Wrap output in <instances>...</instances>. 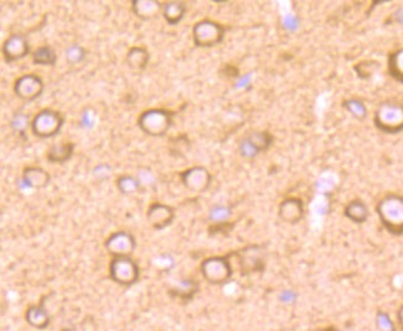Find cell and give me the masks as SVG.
Listing matches in <instances>:
<instances>
[{
    "instance_id": "obj_1",
    "label": "cell",
    "mask_w": 403,
    "mask_h": 331,
    "mask_svg": "<svg viewBox=\"0 0 403 331\" xmlns=\"http://www.w3.org/2000/svg\"><path fill=\"white\" fill-rule=\"evenodd\" d=\"M175 114L162 108H153L140 114L137 126L148 137H162L173 128Z\"/></svg>"
},
{
    "instance_id": "obj_2",
    "label": "cell",
    "mask_w": 403,
    "mask_h": 331,
    "mask_svg": "<svg viewBox=\"0 0 403 331\" xmlns=\"http://www.w3.org/2000/svg\"><path fill=\"white\" fill-rule=\"evenodd\" d=\"M377 214L386 230L395 235L403 234V198L387 195L377 205Z\"/></svg>"
},
{
    "instance_id": "obj_3",
    "label": "cell",
    "mask_w": 403,
    "mask_h": 331,
    "mask_svg": "<svg viewBox=\"0 0 403 331\" xmlns=\"http://www.w3.org/2000/svg\"><path fill=\"white\" fill-rule=\"evenodd\" d=\"M65 115L54 109H42L31 120V132L40 139L57 137L65 125Z\"/></svg>"
},
{
    "instance_id": "obj_4",
    "label": "cell",
    "mask_w": 403,
    "mask_h": 331,
    "mask_svg": "<svg viewBox=\"0 0 403 331\" xmlns=\"http://www.w3.org/2000/svg\"><path fill=\"white\" fill-rule=\"evenodd\" d=\"M233 254L234 252L226 256H212L202 262V276L208 283L223 285L230 281L234 273L230 262Z\"/></svg>"
},
{
    "instance_id": "obj_5",
    "label": "cell",
    "mask_w": 403,
    "mask_h": 331,
    "mask_svg": "<svg viewBox=\"0 0 403 331\" xmlns=\"http://www.w3.org/2000/svg\"><path fill=\"white\" fill-rule=\"evenodd\" d=\"M109 277L121 287H132L140 279V267L131 256L113 257L109 265Z\"/></svg>"
},
{
    "instance_id": "obj_6",
    "label": "cell",
    "mask_w": 403,
    "mask_h": 331,
    "mask_svg": "<svg viewBox=\"0 0 403 331\" xmlns=\"http://www.w3.org/2000/svg\"><path fill=\"white\" fill-rule=\"evenodd\" d=\"M226 28L213 20H202L193 26V41L197 48H214L224 40Z\"/></svg>"
},
{
    "instance_id": "obj_7",
    "label": "cell",
    "mask_w": 403,
    "mask_h": 331,
    "mask_svg": "<svg viewBox=\"0 0 403 331\" xmlns=\"http://www.w3.org/2000/svg\"><path fill=\"white\" fill-rule=\"evenodd\" d=\"M45 90V83L35 73H28L19 77L14 83V93L21 101H34L41 97Z\"/></svg>"
},
{
    "instance_id": "obj_8",
    "label": "cell",
    "mask_w": 403,
    "mask_h": 331,
    "mask_svg": "<svg viewBox=\"0 0 403 331\" xmlns=\"http://www.w3.org/2000/svg\"><path fill=\"white\" fill-rule=\"evenodd\" d=\"M104 248L113 257L131 256L137 248V239L129 231H115L108 237Z\"/></svg>"
},
{
    "instance_id": "obj_9",
    "label": "cell",
    "mask_w": 403,
    "mask_h": 331,
    "mask_svg": "<svg viewBox=\"0 0 403 331\" xmlns=\"http://www.w3.org/2000/svg\"><path fill=\"white\" fill-rule=\"evenodd\" d=\"M375 121L377 126L387 132H397L403 128V107L386 104L380 108Z\"/></svg>"
},
{
    "instance_id": "obj_10",
    "label": "cell",
    "mask_w": 403,
    "mask_h": 331,
    "mask_svg": "<svg viewBox=\"0 0 403 331\" xmlns=\"http://www.w3.org/2000/svg\"><path fill=\"white\" fill-rule=\"evenodd\" d=\"M181 179L184 187L193 193H203L210 187L212 174L207 168L196 166L181 173Z\"/></svg>"
},
{
    "instance_id": "obj_11",
    "label": "cell",
    "mask_w": 403,
    "mask_h": 331,
    "mask_svg": "<svg viewBox=\"0 0 403 331\" xmlns=\"http://www.w3.org/2000/svg\"><path fill=\"white\" fill-rule=\"evenodd\" d=\"M176 218V212L171 205L164 204L160 201H155L146 212V220L151 228L155 230H165L170 225L173 224Z\"/></svg>"
},
{
    "instance_id": "obj_12",
    "label": "cell",
    "mask_w": 403,
    "mask_h": 331,
    "mask_svg": "<svg viewBox=\"0 0 403 331\" xmlns=\"http://www.w3.org/2000/svg\"><path fill=\"white\" fill-rule=\"evenodd\" d=\"M3 59L6 63H14L30 54V45L26 36L12 34L6 39L1 48Z\"/></svg>"
},
{
    "instance_id": "obj_13",
    "label": "cell",
    "mask_w": 403,
    "mask_h": 331,
    "mask_svg": "<svg viewBox=\"0 0 403 331\" xmlns=\"http://www.w3.org/2000/svg\"><path fill=\"white\" fill-rule=\"evenodd\" d=\"M239 257V263L244 274L262 272L265 270V260L264 251L261 246H249L245 248L240 252H235Z\"/></svg>"
},
{
    "instance_id": "obj_14",
    "label": "cell",
    "mask_w": 403,
    "mask_h": 331,
    "mask_svg": "<svg viewBox=\"0 0 403 331\" xmlns=\"http://www.w3.org/2000/svg\"><path fill=\"white\" fill-rule=\"evenodd\" d=\"M273 141V135L267 131L254 132L240 143V148H240V154H243L244 157L253 159L261 152L268 150Z\"/></svg>"
},
{
    "instance_id": "obj_15",
    "label": "cell",
    "mask_w": 403,
    "mask_h": 331,
    "mask_svg": "<svg viewBox=\"0 0 403 331\" xmlns=\"http://www.w3.org/2000/svg\"><path fill=\"white\" fill-rule=\"evenodd\" d=\"M279 219L287 224H298L304 217V204L298 198H287L279 204Z\"/></svg>"
},
{
    "instance_id": "obj_16",
    "label": "cell",
    "mask_w": 403,
    "mask_h": 331,
    "mask_svg": "<svg viewBox=\"0 0 403 331\" xmlns=\"http://www.w3.org/2000/svg\"><path fill=\"white\" fill-rule=\"evenodd\" d=\"M25 320L31 328L45 330L51 324V315L43 303L32 304L25 310Z\"/></svg>"
},
{
    "instance_id": "obj_17",
    "label": "cell",
    "mask_w": 403,
    "mask_h": 331,
    "mask_svg": "<svg viewBox=\"0 0 403 331\" xmlns=\"http://www.w3.org/2000/svg\"><path fill=\"white\" fill-rule=\"evenodd\" d=\"M23 181L30 188L43 190L51 183V174L42 167L29 166L23 171Z\"/></svg>"
},
{
    "instance_id": "obj_18",
    "label": "cell",
    "mask_w": 403,
    "mask_h": 331,
    "mask_svg": "<svg viewBox=\"0 0 403 331\" xmlns=\"http://www.w3.org/2000/svg\"><path fill=\"white\" fill-rule=\"evenodd\" d=\"M164 6L157 0H132L131 10L137 19L143 21H148L156 18L162 10Z\"/></svg>"
},
{
    "instance_id": "obj_19",
    "label": "cell",
    "mask_w": 403,
    "mask_h": 331,
    "mask_svg": "<svg viewBox=\"0 0 403 331\" xmlns=\"http://www.w3.org/2000/svg\"><path fill=\"white\" fill-rule=\"evenodd\" d=\"M76 150V143L75 142H62L59 145H54L48 148L46 159L50 163H56V165H63L67 161L72 159Z\"/></svg>"
},
{
    "instance_id": "obj_20",
    "label": "cell",
    "mask_w": 403,
    "mask_h": 331,
    "mask_svg": "<svg viewBox=\"0 0 403 331\" xmlns=\"http://www.w3.org/2000/svg\"><path fill=\"white\" fill-rule=\"evenodd\" d=\"M150 57L151 56H150L148 48H144V46H134V48H129V51L126 52L125 62L132 71L140 72L144 71L148 67Z\"/></svg>"
},
{
    "instance_id": "obj_21",
    "label": "cell",
    "mask_w": 403,
    "mask_h": 331,
    "mask_svg": "<svg viewBox=\"0 0 403 331\" xmlns=\"http://www.w3.org/2000/svg\"><path fill=\"white\" fill-rule=\"evenodd\" d=\"M187 12L186 4L182 1H167L162 8V14L166 23L171 26H176L184 20Z\"/></svg>"
},
{
    "instance_id": "obj_22",
    "label": "cell",
    "mask_w": 403,
    "mask_h": 331,
    "mask_svg": "<svg viewBox=\"0 0 403 331\" xmlns=\"http://www.w3.org/2000/svg\"><path fill=\"white\" fill-rule=\"evenodd\" d=\"M115 187L123 195H132L137 194L141 190L143 183L137 176L120 174L115 181Z\"/></svg>"
},
{
    "instance_id": "obj_23",
    "label": "cell",
    "mask_w": 403,
    "mask_h": 331,
    "mask_svg": "<svg viewBox=\"0 0 403 331\" xmlns=\"http://www.w3.org/2000/svg\"><path fill=\"white\" fill-rule=\"evenodd\" d=\"M345 217L356 224L365 223L368 218V207L362 201H350L345 207Z\"/></svg>"
},
{
    "instance_id": "obj_24",
    "label": "cell",
    "mask_w": 403,
    "mask_h": 331,
    "mask_svg": "<svg viewBox=\"0 0 403 331\" xmlns=\"http://www.w3.org/2000/svg\"><path fill=\"white\" fill-rule=\"evenodd\" d=\"M57 62V54L50 45H43L34 51L32 63L36 66H55Z\"/></svg>"
},
{
    "instance_id": "obj_25",
    "label": "cell",
    "mask_w": 403,
    "mask_h": 331,
    "mask_svg": "<svg viewBox=\"0 0 403 331\" xmlns=\"http://www.w3.org/2000/svg\"><path fill=\"white\" fill-rule=\"evenodd\" d=\"M198 292V284L195 281H184L178 287L170 292L171 296L182 301H190Z\"/></svg>"
},
{
    "instance_id": "obj_26",
    "label": "cell",
    "mask_w": 403,
    "mask_h": 331,
    "mask_svg": "<svg viewBox=\"0 0 403 331\" xmlns=\"http://www.w3.org/2000/svg\"><path fill=\"white\" fill-rule=\"evenodd\" d=\"M65 56L67 63H70L72 66L79 65L87 57V50L83 46H81V45L73 43L71 46L66 48Z\"/></svg>"
},
{
    "instance_id": "obj_27",
    "label": "cell",
    "mask_w": 403,
    "mask_h": 331,
    "mask_svg": "<svg viewBox=\"0 0 403 331\" xmlns=\"http://www.w3.org/2000/svg\"><path fill=\"white\" fill-rule=\"evenodd\" d=\"M12 130L18 132L20 137H25L28 129H31V121L29 120V117L24 115L23 112H19L14 118H12V123H10Z\"/></svg>"
},
{
    "instance_id": "obj_28",
    "label": "cell",
    "mask_w": 403,
    "mask_h": 331,
    "mask_svg": "<svg viewBox=\"0 0 403 331\" xmlns=\"http://www.w3.org/2000/svg\"><path fill=\"white\" fill-rule=\"evenodd\" d=\"M375 323L380 331H397V325L395 324V321L392 320L389 313H386L384 310H379L376 313Z\"/></svg>"
},
{
    "instance_id": "obj_29",
    "label": "cell",
    "mask_w": 403,
    "mask_h": 331,
    "mask_svg": "<svg viewBox=\"0 0 403 331\" xmlns=\"http://www.w3.org/2000/svg\"><path fill=\"white\" fill-rule=\"evenodd\" d=\"M230 215V208L224 207V205H215V207L212 208V210L209 213V219L214 221L215 224H223V223H226V220L229 219Z\"/></svg>"
},
{
    "instance_id": "obj_30",
    "label": "cell",
    "mask_w": 403,
    "mask_h": 331,
    "mask_svg": "<svg viewBox=\"0 0 403 331\" xmlns=\"http://www.w3.org/2000/svg\"><path fill=\"white\" fill-rule=\"evenodd\" d=\"M390 67L392 74L403 82V50L392 56Z\"/></svg>"
},
{
    "instance_id": "obj_31",
    "label": "cell",
    "mask_w": 403,
    "mask_h": 331,
    "mask_svg": "<svg viewBox=\"0 0 403 331\" xmlns=\"http://www.w3.org/2000/svg\"><path fill=\"white\" fill-rule=\"evenodd\" d=\"M346 107L349 109V112L355 115V117H360V115H365V108L362 106V103L359 101H351L346 103Z\"/></svg>"
},
{
    "instance_id": "obj_32",
    "label": "cell",
    "mask_w": 403,
    "mask_h": 331,
    "mask_svg": "<svg viewBox=\"0 0 403 331\" xmlns=\"http://www.w3.org/2000/svg\"><path fill=\"white\" fill-rule=\"evenodd\" d=\"M295 298H296V294L292 293L291 290H285L284 294H282V301H284V303L293 302Z\"/></svg>"
},
{
    "instance_id": "obj_33",
    "label": "cell",
    "mask_w": 403,
    "mask_h": 331,
    "mask_svg": "<svg viewBox=\"0 0 403 331\" xmlns=\"http://www.w3.org/2000/svg\"><path fill=\"white\" fill-rule=\"evenodd\" d=\"M397 324L400 329L403 331V304L400 307L397 312Z\"/></svg>"
},
{
    "instance_id": "obj_34",
    "label": "cell",
    "mask_w": 403,
    "mask_h": 331,
    "mask_svg": "<svg viewBox=\"0 0 403 331\" xmlns=\"http://www.w3.org/2000/svg\"><path fill=\"white\" fill-rule=\"evenodd\" d=\"M311 331H340L337 329L335 326H326V328H320V329H315V330Z\"/></svg>"
}]
</instances>
